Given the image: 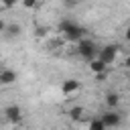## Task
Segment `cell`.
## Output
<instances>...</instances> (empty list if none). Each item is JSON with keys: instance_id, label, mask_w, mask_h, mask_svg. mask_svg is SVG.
Returning a JSON list of instances; mask_svg holds the SVG:
<instances>
[{"instance_id": "5bb4252c", "label": "cell", "mask_w": 130, "mask_h": 130, "mask_svg": "<svg viewBox=\"0 0 130 130\" xmlns=\"http://www.w3.org/2000/svg\"><path fill=\"white\" fill-rule=\"evenodd\" d=\"M20 2H22L24 8H35L37 6V0H20Z\"/></svg>"}, {"instance_id": "52a82bcc", "label": "cell", "mask_w": 130, "mask_h": 130, "mask_svg": "<svg viewBox=\"0 0 130 130\" xmlns=\"http://www.w3.org/2000/svg\"><path fill=\"white\" fill-rule=\"evenodd\" d=\"M79 87H81V83H79L77 79H65L63 85H61V91H63L65 95H69V93H75Z\"/></svg>"}, {"instance_id": "8992f818", "label": "cell", "mask_w": 130, "mask_h": 130, "mask_svg": "<svg viewBox=\"0 0 130 130\" xmlns=\"http://www.w3.org/2000/svg\"><path fill=\"white\" fill-rule=\"evenodd\" d=\"M16 79H18L16 71H12V69H2L0 71V85H12V83H16Z\"/></svg>"}, {"instance_id": "8fae6325", "label": "cell", "mask_w": 130, "mask_h": 130, "mask_svg": "<svg viewBox=\"0 0 130 130\" xmlns=\"http://www.w3.org/2000/svg\"><path fill=\"white\" fill-rule=\"evenodd\" d=\"M87 130H108V128H106V124L102 122V118H93V120L89 122Z\"/></svg>"}, {"instance_id": "ba28073f", "label": "cell", "mask_w": 130, "mask_h": 130, "mask_svg": "<svg viewBox=\"0 0 130 130\" xmlns=\"http://www.w3.org/2000/svg\"><path fill=\"white\" fill-rule=\"evenodd\" d=\"M69 118H71L73 122H83V120H85V108L73 106V108L69 110Z\"/></svg>"}, {"instance_id": "6da1fadb", "label": "cell", "mask_w": 130, "mask_h": 130, "mask_svg": "<svg viewBox=\"0 0 130 130\" xmlns=\"http://www.w3.org/2000/svg\"><path fill=\"white\" fill-rule=\"evenodd\" d=\"M59 32H61L67 41H71V43H77V41H81V39L85 37V28L79 26L77 22L69 20V18H65V20L59 22Z\"/></svg>"}, {"instance_id": "3957f363", "label": "cell", "mask_w": 130, "mask_h": 130, "mask_svg": "<svg viewBox=\"0 0 130 130\" xmlns=\"http://www.w3.org/2000/svg\"><path fill=\"white\" fill-rule=\"evenodd\" d=\"M102 122L106 124L108 130H116V128L122 124V114L116 112V110H108V112L102 114Z\"/></svg>"}, {"instance_id": "e0dca14e", "label": "cell", "mask_w": 130, "mask_h": 130, "mask_svg": "<svg viewBox=\"0 0 130 130\" xmlns=\"http://www.w3.org/2000/svg\"><path fill=\"white\" fill-rule=\"evenodd\" d=\"M124 65H126V67H128V69H130V55H128V57H126V61H124Z\"/></svg>"}, {"instance_id": "7c38bea8", "label": "cell", "mask_w": 130, "mask_h": 130, "mask_svg": "<svg viewBox=\"0 0 130 130\" xmlns=\"http://www.w3.org/2000/svg\"><path fill=\"white\" fill-rule=\"evenodd\" d=\"M4 30H6V35H8V37H18V35L22 32L20 24H8V26H6Z\"/></svg>"}, {"instance_id": "9a60e30c", "label": "cell", "mask_w": 130, "mask_h": 130, "mask_svg": "<svg viewBox=\"0 0 130 130\" xmlns=\"http://www.w3.org/2000/svg\"><path fill=\"white\" fill-rule=\"evenodd\" d=\"M95 79H98V81H102V79H106V71H102V73H95Z\"/></svg>"}, {"instance_id": "ac0fdd59", "label": "cell", "mask_w": 130, "mask_h": 130, "mask_svg": "<svg viewBox=\"0 0 130 130\" xmlns=\"http://www.w3.org/2000/svg\"><path fill=\"white\" fill-rule=\"evenodd\" d=\"M4 28H6V26H4V22L0 20V30H4Z\"/></svg>"}, {"instance_id": "7a4b0ae2", "label": "cell", "mask_w": 130, "mask_h": 130, "mask_svg": "<svg viewBox=\"0 0 130 130\" xmlns=\"http://www.w3.org/2000/svg\"><path fill=\"white\" fill-rule=\"evenodd\" d=\"M98 53H100V49H98L95 41L85 39V37H83L81 41H77V55H79L81 59H85L87 63L93 61V59H98Z\"/></svg>"}, {"instance_id": "4fadbf2b", "label": "cell", "mask_w": 130, "mask_h": 130, "mask_svg": "<svg viewBox=\"0 0 130 130\" xmlns=\"http://www.w3.org/2000/svg\"><path fill=\"white\" fill-rule=\"evenodd\" d=\"M16 2H18V0H0V4H2L4 8H14Z\"/></svg>"}, {"instance_id": "9c48e42d", "label": "cell", "mask_w": 130, "mask_h": 130, "mask_svg": "<svg viewBox=\"0 0 130 130\" xmlns=\"http://www.w3.org/2000/svg\"><path fill=\"white\" fill-rule=\"evenodd\" d=\"M106 69H108V65H106L100 57L93 59V61H89V71H91L93 75H95V73H102V71H106Z\"/></svg>"}, {"instance_id": "30bf717a", "label": "cell", "mask_w": 130, "mask_h": 130, "mask_svg": "<svg viewBox=\"0 0 130 130\" xmlns=\"http://www.w3.org/2000/svg\"><path fill=\"white\" fill-rule=\"evenodd\" d=\"M118 104H120V95H118L116 91L106 93V106H108L110 110H116V108H118Z\"/></svg>"}, {"instance_id": "2e32d148", "label": "cell", "mask_w": 130, "mask_h": 130, "mask_svg": "<svg viewBox=\"0 0 130 130\" xmlns=\"http://www.w3.org/2000/svg\"><path fill=\"white\" fill-rule=\"evenodd\" d=\"M124 37H126V41H128V43H130V24H128V26H126V32H124Z\"/></svg>"}, {"instance_id": "5b68a950", "label": "cell", "mask_w": 130, "mask_h": 130, "mask_svg": "<svg viewBox=\"0 0 130 130\" xmlns=\"http://www.w3.org/2000/svg\"><path fill=\"white\" fill-rule=\"evenodd\" d=\"M4 118H6L10 124H20V122H22V110H20V106H16V104L8 106V108L4 110Z\"/></svg>"}, {"instance_id": "277c9868", "label": "cell", "mask_w": 130, "mask_h": 130, "mask_svg": "<svg viewBox=\"0 0 130 130\" xmlns=\"http://www.w3.org/2000/svg\"><path fill=\"white\" fill-rule=\"evenodd\" d=\"M118 51H120V47H118V45H106V47H102V49H100L98 57H100L106 65H112V63L116 61V57H118Z\"/></svg>"}, {"instance_id": "d6986e66", "label": "cell", "mask_w": 130, "mask_h": 130, "mask_svg": "<svg viewBox=\"0 0 130 130\" xmlns=\"http://www.w3.org/2000/svg\"><path fill=\"white\" fill-rule=\"evenodd\" d=\"M2 69H4V67H2V61H0V71H2Z\"/></svg>"}]
</instances>
